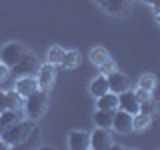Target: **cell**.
<instances>
[{
    "mask_svg": "<svg viewBox=\"0 0 160 150\" xmlns=\"http://www.w3.org/2000/svg\"><path fill=\"white\" fill-rule=\"evenodd\" d=\"M132 4L134 0H106L102 4V8L112 16H124V14H128L132 10Z\"/></svg>",
    "mask_w": 160,
    "mask_h": 150,
    "instance_id": "cell-10",
    "label": "cell"
},
{
    "mask_svg": "<svg viewBox=\"0 0 160 150\" xmlns=\"http://www.w3.org/2000/svg\"><path fill=\"white\" fill-rule=\"evenodd\" d=\"M62 58H64V48H60V46H52L48 50V62L50 64H60L62 62Z\"/></svg>",
    "mask_w": 160,
    "mask_h": 150,
    "instance_id": "cell-24",
    "label": "cell"
},
{
    "mask_svg": "<svg viewBox=\"0 0 160 150\" xmlns=\"http://www.w3.org/2000/svg\"><path fill=\"white\" fill-rule=\"evenodd\" d=\"M98 68H100V74H110L112 70H116V64L112 62V58H108V60H104Z\"/></svg>",
    "mask_w": 160,
    "mask_h": 150,
    "instance_id": "cell-25",
    "label": "cell"
},
{
    "mask_svg": "<svg viewBox=\"0 0 160 150\" xmlns=\"http://www.w3.org/2000/svg\"><path fill=\"white\" fill-rule=\"evenodd\" d=\"M68 146L70 150H86L90 148V134L84 130H72L68 134Z\"/></svg>",
    "mask_w": 160,
    "mask_h": 150,
    "instance_id": "cell-11",
    "label": "cell"
},
{
    "mask_svg": "<svg viewBox=\"0 0 160 150\" xmlns=\"http://www.w3.org/2000/svg\"><path fill=\"white\" fill-rule=\"evenodd\" d=\"M112 116H114V110H102L98 108L94 112V124L98 128H112Z\"/></svg>",
    "mask_w": 160,
    "mask_h": 150,
    "instance_id": "cell-14",
    "label": "cell"
},
{
    "mask_svg": "<svg viewBox=\"0 0 160 150\" xmlns=\"http://www.w3.org/2000/svg\"><path fill=\"white\" fill-rule=\"evenodd\" d=\"M4 110H8V106H6V92L0 90V112H4Z\"/></svg>",
    "mask_w": 160,
    "mask_h": 150,
    "instance_id": "cell-28",
    "label": "cell"
},
{
    "mask_svg": "<svg viewBox=\"0 0 160 150\" xmlns=\"http://www.w3.org/2000/svg\"><path fill=\"white\" fill-rule=\"evenodd\" d=\"M138 106H140V102H138L136 94H134V90L128 88V90H124V92L118 94V108L120 110H124V112H128V114H136Z\"/></svg>",
    "mask_w": 160,
    "mask_h": 150,
    "instance_id": "cell-9",
    "label": "cell"
},
{
    "mask_svg": "<svg viewBox=\"0 0 160 150\" xmlns=\"http://www.w3.org/2000/svg\"><path fill=\"white\" fill-rule=\"evenodd\" d=\"M138 88H144L148 90V92H152L154 88H156V78L152 76V74H142L138 80Z\"/></svg>",
    "mask_w": 160,
    "mask_h": 150,
    "instance_id": "cell-23",
    "label": "cell"
},
{
    "mask_svg": "<svg viewBox=\"0 0 160 150\" xmlns=\"http://www.w3.org/2000/svg\"><path fill=\"white\" fill-rule=\"evenodd\" d=\"M24 50H26V48H24L20 42H8L6 46L0 50V62H2V64H6L8 68H12L14 64H16L18 60L22 58Z\"/></svg>",
    "mask_w": 160,
    "mask_h": 150,
    "instance_id": "cell-4",
    "label": "cell"
},
{
    "mask_svg": "<svg viewBox=\"0 0 160 150\" xmlns=\"http://www.w3.org/2000/svg\"><path fill=\"white\" fill-rule=\"evenodd\" d=\"M156 102L152 100V96L146 98V100H142L140 102V106H138V112H142V114H148V116H154L156 114Z\"/></svg>",
    "mask_w": 160,
    "mask_h": 150,
    "instance_id": "cell-22",
    "label": "cell"
},
{
    "mask_svg": "<svg viewBox=\"0 0 160 150\" xmlns=\"http://www.w3.org/2000/svg\"><path fill=\"white\" fill-rule=\"evenodd\" d=\"M2 148H6V142H4V140L0 138V150H2Z\"/></svg>",
    "mask_w": 160,
    "mask_h": 150,
    "instance_id": "cell-29",
    "label": "cell"
},
{
    "mask_svg": "<svg viewBox=\"0 0 160 150\" xmlns=\"http://www.w3.org/2000/svg\"><path fill=\"white\" fill-rule=\"evenodd\" d=\"M108 58H110L108 50H106V48H102V46H96V48L90 50V62L96 64V66H100V64H102L104 60H108Z\"/></svg>",
    "mask_w": 160,
    "mask_h": 150,
    "instance_id": "cell-19",
    "label": "cell"
},
{
    "mask_svg": "<svg viewBox=\"0 0 160 150\" xmlns=\"http://www.w3.org/2000/svg\"><path fill=\"white\" fill-rule=\"evenodd\" d=\"M94 2H96V4H100V6H102V4L106 2V0H94Z\"/></svg>",
    "mask_w": 160,
    "mask_h": 150,
    "instance_id": "cell-30",
    "label": "cell"
},
{
    "mask_svg": "<svg viewBox=\"0 0 160 150\" xmlns=\"http://www.w3.org/2000/svg\"><path fill=\"white\" fill-rule=\"evenodd\" d=\"M150 122H152V116H148V114H142V112L132 114V130H136V132L146 130L150 126Z\"/></svg>",
    "mask_w": 160,
    "mask_h": 150,
    "instance_id": "cell-17",
    "label": "cell"
},
{
    "mask_svg": "<svg viewBox=\"0 0 160 150\" xmlns=\"http://www.w3.org/2000/svg\"><path fill=\"white\" fill-rule=\"evenodd\" d=\"M18 120H22L18 110H4V112H0V132L6 130L8 126H12V124H16Z\"/></svg>",
    "mask_w": 160,
    "mask_h": 150,
    "instance_id": "cell-15",
    "label": "cell"
},
{
    "mask_svg": "<svg viewBox=\"0 0 160 150\" xmlns=\"http://www.w3.org/2000/svg\"><path fill=\"white\" fill-rule=\"evenodd\" d=\"M144 4H152V2H156V0H142Z\"/></svg>",
    "mask_w": 160,
    "mask_h": 150,
    "instance_id": "cell-31",
    "label": "cell"
},
{
    "mask_svg": "<svg viewBox=\"0 0 160 150\" xmlns=\"http://www.w3.org/2000/svg\"><path fill=\"white\" fill-rule=\"evenodd\" d=\"M134 94H136L138 102H142V100L150 98V94H152V92H148V90H144V88H138V90H134Z\"/></svg>",
    "mask_w": 160,
    "mask_h": 150,
    "instance_id": "cell-26",
    "label": "cell"
},
{
    "mask_svg": "<svg viewBox=\"0 0 160 150\" xmlns=\"http://www.w3.org/2000/svg\"><path fill=\"white\" fill-rule=\"evenodd\" d=\"M96 106L102 108V110H116L118 108V94L110 92V90L104 92L102 96L96 98Z\"/></svg>",
    "mask_w": 160,
    "mask_h": 150,
    "instance_id": "cell-13",
    "label": "cell"
},
{
    "mask_svg": "<svg viewBox=\"0 0 160 150\" xmlns=\"http://www.w3.org/2000/svg\"><path fill=\"white\" fill-rule=\"evenodd\" d=\"M114 142H112V136H110L108 128H98L90 134V148L94 150H106V148H112Z\"/></svg>",
    "mask_w": 160,
    "mask_h": 150,
    "instance_id": "cell-7",
    "label": "cell"
},
{
    "mask_svg": "<svg viewBox=\"0 0 160 150\" xmlns=\"http://www.w3.org/2000/svg\"><path fill=\"white\" fill-rule=\"evenodd\" d=\"M54 80H56V66H54V64H50V62L40 64V68H38V72H36L38 88L48 92V88L54 84Z\"/></svg>",
    "mask_w": 160,
    "mask_h": 150,
    "instance_id": "cell-5",
    "label": "cell"
},
{
    "mask_svg": "<svg viewBox=\"0 0 160 150\" xmlns=\"http://www.w3.org/2000/svg\"><path fill=\"white\" fill-rule=\"evenodd\" d=\"M8 74H10V68L6 66V64L0 62V82H4V80L8 78Z\"/></svg>",
    "mask_w": 160,
    "mask_h": 150,
    "instance_id": "cell-27",
    "label": "cell"
},
{
    "mask_svg": "<svg viewBox=\"0 0 160 150\" xmlns=\"http://www.w3.org/2000/svg\"><path fill=\"white\" fill-rule=\"evenodd\" d=\"M112 128L116 130V132H120V134L132 132V114L116 108L114 110V116H112Z\"/></svg>",
    "mask_w": 160,
    "mask_h": 150,
    "instance_id": "cell-8",
    "label": "cell"
},
{
    "mask_svg": "<svg viewBox=\"0 0 160 150\" xmlns=\"http://www.w3.org/2000/svg\"><path fill=\"white\" fill-rule=\"evenodd\" d=\"M20 146H22V148H38V146H40V130L34 126V128L28 132V136L24 138V142L20 144Z\"/></svg>",
    "mask_w": 160,
    "mask_h": 150,
    "instance_id": "cell-20",
    "label": "cell"
},
{
    "mask_svg": "<svg viewBox=\"0 0 160 150\" xmlns=\"http://www.w3.org/2000/svg\"><path fill=\"white\" fill-rule=\"evenodd\" d=\"M6 106H8V110H20L24 106L22 96H20L16 90H8L6 92Z\"/></svg>",
    "mask_w": 160,
    "mask_h": 150,
    "instance_id": "cell-18",
    "label": "cell"
},
{
    "mask_svg": "<svg viewBox=\"0 0 160 150\" xmlns=\"http://www.w3.org/2000/svg\"><path fill=\"white\" fill-rule=\"evenodd\" d=\"M104 92H108V82H106V76H96L90 82V94H92L94 98H98V96H102Z\"/></svg>",
    "mask_w": 160,
    "mask_h": 150,
    "instance_id": "cell-16",
    "label": "cell"
},
{
    "mask_svg": "<svg viewBox=\"0 0 160 150\" xmlns=\"http://www.w3.org/2000/svg\"><path fill=\"white\" fill-rule=\"evenodd\" d=\"M104 76H106V82H108V90L114 94H120L130 88V78L126 74H122L120 70H112L110 74H104Z\"/></svg>",
    "mask_w": 160,
    "mask_h": 150,
    "instance_id": "cell-6",
    "label": "cell"
},
{
    "mask_svg": "<svg viewBox=\"0 0 160 150\" xmlns=\"http://www.w3.org/2000/svg\"><path fill=\"white\" fill-rule=\"evenodd\" d=\"M32 128H34V120H18L16 124H12L6 130H2L0 138L6 142V146H20Z\"/></svg>",
    "mask_w": 160,
    "mask_h": 150,
    "instance_id": "cell-2",
    "label": "cell"
},
{
    "mask_svg": "<svg viewBox=\"0 0 160 150\" xmlns=\"http://www.w3.org/2000/svg\"><path fill=\"white\" fill-rule=\"evenodd\" d=\"M38 68H40V62H38L36 54L28 52V50H24L22 58H20L18 62L12 66L14 74H18V76H32V74L38 72Z\"/></svg>",
    "mask_w": 160,
    "mask_h": 150,
    "instance_id": "cell-3",
    "label": "cell"
},
{
    "mask_svg": "<svg viewBox=\"0 0 160 150\" xmlns=\"http://www.w3.org/2000/svg\"><path fill=\"white\" fill-rule=\"evenodd\" d=\"M78 62H80V54L76 52V50H64V58H62V66L64 68H74V66H78Z\"/></svg>",
    "mask_w": 160,
    "mask_h": 150,
    "instance_id": "cell-21",
    "label": "cell"
},
{
    "mask_svg": "<svg viewBox=\"0 0 160 150\" xmlns=\"http://www.w3.org/2000/svg\"><path fill=\"white\" fill-rule=\"evenodd\" d=\"M48 108V92L46 90H34L32 94H28L24 98V112L30 120H38L44 116Z\"/></svg>",
    "mask_w": 160,
    "mask_h": 150,
    "instance_id": "cell-1",
    "label": "cell"
},
{
    "mask_svg": "<svg viewBox=\"0 0 160 150\" xmlns=\"http://www.w3.org/2000/svg\"><path fill=\"white\" fill-rule=\"evenodd\" d=\"M14 90L20 94L22 98H26L28 94H32L34 90H38V82H36V76H20L16 80V86Z\"/></svg>",
    "mask_w": 160,
    "mask_h": 150,
    "instance_id": "cell-12",
    "label": "cell"
}]
</instances>
